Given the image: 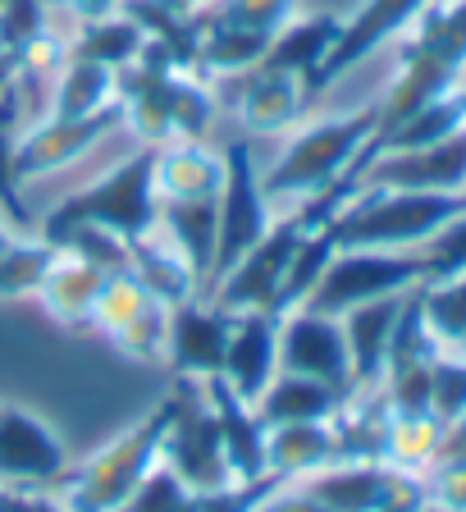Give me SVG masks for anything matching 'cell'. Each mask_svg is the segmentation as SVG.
Listing matches in <instances>:
<instances>
[{
  "label": "cell",
  "mask_w": 466,
  "mask_h": 512,
  "mask_svg": "<svg viewBox=\"0 0 466 512\" xmlns=\"http://www.w3.org/2000/svg\"><path fill=\"white\" fill-rule=\"evenodd\" d=\"M0 215L10 220L14 234H37V220H32L28 202H23V188H19V174H14V119L5 110H0Z\"/></svg>",
  "instance_id": "41"
},
{
  "label": "cell",
  "mask_w": 466,
  "mask_h": 512,
  "mask_svg": "<svg viewBox=\"0 0 466 512\" xmlns=\"http://www.w3.org/2000/svg\"><path fill=\"white\" fill-rule=\"evenodd\" d=\"M55 247L37 234H14L0 252V298L14 302V298H28L42 288V279L51 275L55 266Z\"/></svg>",
  "instance_id": "33"
},
{
  "label": "cell",
  "mask_w": 466,
  "mask_h": 512,
  "mask_svg": "<svg viewBox=\"0 0 466 512\" xmlns=\"http://www.w3.org/2000/svg\"><path fill=\"white\" fill-rule=\"evenodd\" d=\"M348 403L352 398L339 394V389L325 380L275 371V380L265 384V394L252 403V412H256V421L270 430V426H288V421H334Z\"/></svg>",
  "instance_id": "22"
},
{
  "label": "cell",
  "mask_w": 466,
  "mask_h": 512,
  "mask_svg": "<svg viewBox=\"0 0 466 512\" xmlns=\"http://www.w3.org/2000/svg\"><path fill=\"white\" fill-rule=\"evenodd\" d=\"M361 188H407V192H466V128L435 147L375 151Z\"/></svg>",
  "instance_id": "15"
},
{
  "label": "cell",
  "mask_w": 466,
  "mask_h": 512,
  "mask_svg": "<svg viewBox=\"0 0 466 512\" xmlns=\"http://www.w3.org/2000/svg\"><path fill=\"white\" fill-rule=\"evenodd\" d=\"M151 302H160L156 293H151L147 284H142L133 270H115V275H106V284H101V293H96V311H92V330H101L106 339H115L119 330H124L128 320L138 316V311H147Z\"/></svg>",
  "instance_id": "36"
},
{
  "label": "cell",
  "mask_w": 466,
  "mask_h": 512,
  "mask_svg": "<svg viewBox=\"0 0 466 512\" xmlns=\"http://www.w3.org/2000/svg\"><path fill=\"white\" fill-rule=\"evenodd\" d=\"M412 293V288H407ZM407 293H389V298H371L357 302V307L343 311V339H348V357H352V384L357 394L366 389H380L384 380V357H389L393 330H398V316H403Z\"/></svg>",
  "instance_id": "19"
},
{
  "label": "cell",
  "mask_w": 466,
  "mask_h": 512,
  "mask_svg": "<svg viewBox=\"0 0 466 512\" xmlns=\"http://www.w3.org/2000/svg\"><path fill=\"white\" fill-rule=\"evenodd\" d=\"M279 371V311H238L224 348L220 380L243 403H256Z\"/></svg>",
  "instance_id": "18"
},
{
  "label": "cell",
  "mask_w": 466,
  "mask_h": 512,
  "mask_svg": "<svg viewBox=\"0 0 466 512\" xmlns=\"http://www.w3.org/2000/svg\"><path fill=\"white\" fill-rule=\"evenodd\" d=\"M307 215L288 211L265 229L261 243H252L220 279L211 284V298L220 311L238 316V311H279V288H284L288 261H293L297 243L307 238Z\"/></svg>",
  "instance_id": "10"
},
{
  "label": "cell",
  "mask_w": 466,
  "mask_h": 512,
  "mask_svg": "<svg viewBox=\"0 0 466 512\" xmlns=\"http://www.w3.org/2000/svg\"><path fill=\"white\" fill-rule=\"evenodd\" d=\"M115 128H124V110L106 106L83 119H55L46 115L37 128H28L23 138H14V174L23 179H42V174L69 170L74 160H83L87 151H96V142H106Z\"/></svg>",
  "instance_id": "14"
},
{
  "label": "cell",
  "mask_w": 466,
  "mask_h": 512,
  "mask_svg": "<svg viewBox=\"0 0 466 512\" xmlns=\"http://www.w3.org/2000/svg\"><path fill=\"white\" fill-rule=\"evenodd\" d=\"M10 238H14V229H10V220L0 215V252H5V243H10Z\"/></svg>",
  "instance_id": "51"
},
{
  "label": "cell",
  "mask_w": 466,
  "mask_h": 512,
  "mask_svg": "<svg viewBox=\"0 0 466 512\" xmlns=\"http://www.w3.org/2000/svg\"><path fill=\"white\" fill-rule=\"evenodd\" d=\"M412 28L416 37L403 46V69L384 92V101L375 106L380 110V133L403 124L425 101L457 92L466 74V0H430L416 14Z\"/></svg>",
  "instance_id": "2"
},
{
  "label": "cell",
  "mask_w": 466,
  "mask_h": 512,
  "mask_svg": "<svg viewBox=\"0 0 466 512\" xmlns=\"http://www.w3.org/2000/svg\"><path fill=\"white\" fill-rule=\"evenodd\" d=\"M160 234L170 238L183 252L202 293L211 284V266H215V238H220V197H202V202H160Z\"/></svg>",
  "instance_id": "28"
},
{
  "label": "cell",
  "mask_w": 466,
  "mask_h": 512,
  "mask_svg": "<svg viewBox=\"0 0 466 512\" xmlns=\"http://www.w3.org/2000/svg\"><path fill=\"white\" fill-rule=\"evenodd\" d=\"M279 480H288V476L270 471V476H261V480H233L224 490H192L188 512H256V503L275 490Z\"/></svg>",
  "instance_id": "44"
},
{
  "label": "cell",
  "mask_w": 466,
  "mask_h": 512,
  "mask_svg": "<svg viewBox=\"0 0 466 512\" xmlns=\"http://www.w3.org/2000/svg\"><path fill=\"white\" fill-rule=\"evenodd\" d=\"M293 480L334 512H416L425 503L421 476L384 458H339Z\"/></svg>",
  "instance_id": "8"
},
{
  "label": "cell",
  "mask_w": 466,
  "mask_h": 512,
  "mask_svg": "<svg viewBox=\"0 0 466 512\" xmlns=\"http://www.w3.org/2000/svg\"><path fill=\"white\" fill-rule=\"evenodd\" d=\"M238 119L243 128L261 133V138H275L284 128L297 124L302 106H307V83L297 74H284V69H270V64H252L247 74H238Z\"/></svg>",
  "instance_id": "20"
},
{
  "label": "cell",
  "mask_w": 466,
  "mask_h": 512,
  "mask_svg": "<svg viewBox=\"0 0 466 512\" xmlns=\"http://www.w3.org/2000/svg\"><path fill=\"white\" fill-rule=\"evenodd\" d=\"M165 334H170V307H165V302H151V307L138 311L110 343H115L124 357H133V362H165Z\"/></svg>",
  "instance_id": "39"
},
{
  "label": "cell",
  "mask_w": 466,
  "mask_h": 512,
  "mask_svg": "<svg viewBox=\"0 0 466 512\" xmlns=\"http://www.w3.org/2000/svg\"><path fill=\"white\" fill-rule=\"evenodd\" d=\"M174 412L165 439H160V462L188 485V490H224L233 485L229 458H224L220 421L202 394V380H179L170 389Z\"/></svg>",
  "instance_id": "9"
},
{
  "label": "cell",
  "mask_w": 466,
  "mask_h": 512,
  "mask_svg": "<svg viewBox=\"0 0 466 512\" xmlns=\"http://www.w3.org/2000/svg\"><path fill=\"white\" fill-rule=\"evenodd\" d=\"M69 471V448L42 416L0 407V490H46Z\"/></svg>",
  "instance_id": "13"
},
{
  "label": "cell",
  "mask_w": 466,
  "mask_h": 512,
  "mask_svg": "<svg viewBox=\"0 0 466 512\" xmlns=\"http://www.w3.org/2000/svg\"><path fill=\"white\" fill-rule=\"evenodd\" d=\"M19 512H74V508H69L64 499H51V494H42V490H37V494L23 490L19 494Z\"/></svg>",
  "instance_id": "49"
},
{
  "label": "cell",
  "mask_w": 466,
  "mask_h": 512,
  "mask_svg": "<svg viewBox=\"0 0 466 512\" xmlns=\"http://www.w3.org/2000/svg\"><path fill=\"white\" fill-rule=\"evenodd\" d=\"M101 284H106V270H96V266H87V261H78V256L60 252L51 275H46L42 288H37V298H42V307L51 311L55 325L92 330V311H96Z\"/></svg>",
  "instance_id": "26"
},
{
  "label": "cell",
  "mask_w": 466,
  "mask_h": 512,
  "mask_svg": "<svg viewBox=\"0 0 466 512\" xmlns=\"http://www.w3.org/2000/svg\"><path fill=\"white\" fill-rule=\"evenodd\" d=\"M293 14H297V0H206L202 10H197V19L220 23V28H243V32L275 37Z\"/></svg>",
  "instance_id": "37"
},
{
  "label": "cell",
  "mask_w": 466,
  "mask_h": 512,
  "mask_svg": "<svg viewBox=\"0 0 466 512\" xmlns=\"http://www.w3.org/2000/svg\"><path fill=\"white\" fill-rule=\"evenodd\" d=\"M51 5L46 0H5L0 5V51L19 55V64L32 60V51L51 37Z\"/></svg>",
  "instance_id": "38"
},
{
  "label": "cell",
  "mask_w": 466,
  "mask_h": 512,
  "mask_svg": "<svg viewBox=\"0 0 466 512\" xmlns=\"http://www.w3.org/2000/svg\"><path fill=\"white\" fill-rule=\"evenodd\" d=\"M115 83H119V74L110 64L83 60V55H64L60 69H55V87H51V115L83 119V115L115 106Z\"/></svg>",
  "instance_id": "29"
},
{
  "label": "cell",
  "mask_w": 466,
  "mask_h": 512,
  "mask_svg": "<svg viewBox=\"0 0 466 512\" xmlns=\"http://www.w3.org/2000/svg\"><path fill=\"white\" fill-rule=\"evenodd\" d=\"M416 252H421V261H425V284L466 275V211L453 215V220H448L435 238H425Z\"/></svg>",
  "instance_id": "42"
},
{
  "label": "cell",
  "mask_w": 466,
  "mask_h": 512,
  "mask_svg": "<svg viewBox=\"0 0 466 512\" xmlns=\"http://www.w3.org/2000/svg\"><path fill=\"white\" fill-rule=\"evenodd\" d=\"M256 512H334L329 503H320L311 490H302L297 480H279L275 490L256 503Z\"/></svg>",
  "instance_id": "46"
},
{
  "label": "cell",
  "mask_w": 466,
  "mask_h": 512,
  "mask_svg": "<svg viewBox=\"0 0 466 512\" xmlns=\"http://www.w3.org/2000/svg\"><path fill=\"white\" fill-rule=\"evenodd\" d=\"M170 412H174V398L165 394L156 407H151L142 421L115 435L101 453L83 462L74 480H69V494L64 503L74 512H119L133 490L142 480L151 476V467L160 462V439H165V426H170Z\"/></svg>",
  "instance_id": "6"
},
{
  "label": "cell",
  "mask_w": 466,
  "mask_h": 512,
  "mask_svg": "<svg viewBox=\"0 0 466 512\" xmlns=\"http://www.w3.org/2000/svg\"><path fill=\"white\" fill-rule=\"evenodd\" d=\"M224 188V151L206 142H170L156 156V197L160 202H202Z\"/></svg>",
  "instance_id": "24"
},
{
  "label": "cell",
  "mask_w": 466,
  "mask_h": 512,
  "mask_svg": "<svg viewBox=\"0 0 466 512\" xmlns=\"http://www.w3.org/2000/svg\"><path fill=\"white\" fill-rule=\"evenodd\" d=\"M416 512H453V508H435V503H421Z\"/></svg>",
  "instance_id": "52"
},
{
  "label": "cell",
  "mask_w": 466,
  "mask_h": 512,
  "mask_svg": "<svg viewBox=\"0 0 466 512\" xmlns=\"http://www.w3.org/2000/svg\"><path fill=\"white\" fill-rule=\"evenodd\" d=\"M462 128H466V87H457V92H448V96L425 101L421 110H412V115H407L403 124H393L389 133H380V138H375V147H380V151L435 147V142L453 138V133H462Z\"/></svg>",
  "instance_id": "30"
},
{
  "label": "cell",
  "mask_w": 466,
  "mask_h": 512,
  "mask_svg": "<svg viewBox=\"0 0 466 512\" xmlns=\"http://www.w3.org/2000/svg\"><path fill=\"white\" fill-rule=\"evenodd\" d=\"M444 458H462L466 462V412L444 426V439H439V448H435V462H444Z\"/></svg>",
  "instance_id": "48"
},
{
  "label": "cell",
  "mask_w": 466,
  "mask_h": 512,
  "mask_svg": "<svg viewBox=\"0 0 466 512\" xmlns=\"http://www.w3.org/2000/svg\"><path fill=\"white\" fill-rule=\"evenodd\" d=\"M430 412L444 426L466 412V352L462 348H439L435 366H430Z\"/></svg>",
  "instance_id": "40"
},
{
  "label": "cell",
  "mask_w": 466,
  "mask_h": 512,
  "mask_svg": "<svg viewBox=\"0 0 466 512\" xmlns=\"http://www.w3.org/2000/svg\"><path fill=\"white\" fill-rule=\"evenodd\" d=\"M380 138V110H352V115H329L307 124L288 138V147L275 156V165L261 174V188L270 202H311L325 188L348 174V165Z\"/></svg>",
  "instance_id": "3"
},
{
  "label": "cell",
  "mask_w": 466,
  "mask_h": 512,
  "mask_svg": "<svg viewBox=\"0 0 466 512\" xmlns=\"http://www.w3.org/2000/svg\"><path fill=\"white\" fill-rule=\"evenodd\" d=\"M425 5H430V0H361V10L352 14V19H343L339 42H334V51H329L325 64H320L316 83H311V96L325 92L329 83H339L352 64L375 55L384 42H393L398 32H407Z\"/></svg>",
  "instance_id": "16"
},
{
  "label": "cell",
  "mask_w": 466,
  "mask_h": 512,
  "mask_svg": "<svg viewBox=\"0 0 466 512\" xmlns=\"http://www.w3.org/2000/svg\"><path fill=\"white\" fill-rule=\"evenodd\" d=\"M270 37L243 28H220V23H202V42H197V74H247L252 64L265 60Z\"/></svg>",
  "instance_id": "32"
},
{
  "label": "cell",
  "mask_w": 466,
  "mask_h": 512,
  "mask_svg": "<svg viewBox=\"0 0 466 512\" xmlns=\"http://www.w3.org/2000/svg\"><path fill=\"white\" fill-rule=\"evenodd\" d=\"M421 485H425V503L466 512V462L462 458L430 462V476H421Z\"/></svg>",
  "instance_id": "45"
},
{
  "label": "cell",
  "mask_w": 466,
  "mask_h": 512,
  "mask_svg": "<svg viewBox=\"0 0 466 512\" xmlns=\"http://www.w3.org/2000/svg\"><path fill=\"white\" fill-rule=\"evenodd\" d=\"M128 270H133V275H138L165 307H183V302L202 298V279H197V270L183 261V252L160 234V229L151 238L128 243Z\"/></svg>",
  "instance_id": "27"
},
{
  "label": "cell",
  "mask_w": 466,
  "mask_h": 512,
  "mask_svg": "<svg viewBox=\"0 0 466 512\" xmlns=\"http://www.w3.org/2000/svg\"><path fill=\"white\" fill-rule=\"evenodd\" d=\"M156 156L160 147H138L124 156L115 170H106L96 183L69 192L42 224L37 234H51L64 224H101L124 243L151 238L160 229V197H156Z\"/></svg>",
  "instance_id": "5"
},
{
  "label": "cell",
  "mask_w": 466,
  "mask_h": 512,
  "mask_svg": "<svg viewBox=\"0 0 466 512\" xmlns=\"http://www.w3.org/2000/svg\"><path fill=\"white\" fill-rule=\"evenodd\" d=\"M279 371L311 375V380H325V384H334L339 394L357 398L343 320L325 316V311L293 307L279 316Z\"/></svg>",
  "instance_id": "12"
},
{
  "label": "cell",
  "mask_w": 466,
  "mask_h": 512,
  "mask_svg": "<svg viewBox=\"0 0 466 512\" xmlns=\"http://www.w3.org/2000/svg\"><path fill=\"white\" fill-rule=\"evenodd\" d=\"M19 74H23V64H19V55H10V51H0V101L14 92V83H19Z\"/></svg>",
  "instance_id": "50"
},
{
  "label": "cell",
  "mask_w": 466,
  "mask_h": 512,
  "mask_svg": "<svg viewBox=\"0 0 466 512\" xmlns=\"http://www.w3.org/2000/svg\"><path fill=\"white\" fill-rule=\"evenodd\" d=\"M233 316L202 298L170 307V334H165V366L179 380H211L224 366V348H229Z\"/></svg>",
  "instance_id": "17"
},
{
  "label": "cell",
  "mask_w": 466,
  "mask_h": 512,
  "mask_svg": "<svg viewBox=\"0 0 466 512\" xmlns=\"http://www.w3.org/2000/svg\"><path fill=\"white\" fill-rule=\"evenodd\" d=\"M202 394L211 403L215 421H220V439H224V458H229L233 480H261L270 476V462H265V426L256 421L252 403L233 394L220 375L202 380Z\"/></svg>",
  "instance_id": "21"
},
{
  "label": "cell",
  "mask_w": 466,
  "mask_h": 512,
  "mask_svg": "<svg viewBox=\"0 0 466 512\" xmlns=\"http://www.w3.org/2000/svg\"><path fill=\"white\" fill-rule=\"evenodd\" d=\"M142 46H147V32H142L138 23L119 10V14H106V19H83L78 42L69 46V55H83V60L110 64V69L119 74L124 64L138 60Z\"/></svg>",
  "instance_id": "31"
},
{
  "label": "cell",
  "mask_w": 466,
  "mask_h": 512,
  "mask_svg": "<svg viewBox=\"0 0 466 512\" xmlns=\"http://www.w3.org/2000/svg\"><path fill=\"white\" fill-rule=\"evenodd\" d=\"M466 211V192H407V188H357L348 206L325 224L334 247H389L412 252L435 238L453 215Z\"/></svg>",
  "instance_id": "4"
},
{
  "label": "cell",
  "mask_w": 466,
  "mask_h": 512,
  "mask_svg": "<svg viewBox=\"0 0 466 512\" xmlns=\"http://www.w3.org/2000/svg\"><path fill=\"white\" fill-rule=\"evenodd\" d=\"M0 5H5V0H0Z\"/></svg>",
  "instance_id": "53"
},
{
  "label": "cell",
  "mask_w": 466,
  "mask_h": 512,
  "mask_svg": "<svg viewBox=\"0 0 466 512\" xmlns=\"http://www.w3.org/2000/svg\"><path fill=\"white\" fill-rule=\"evenodd\" d=\"M339 28H343V14H329V10L325 14H293V19L270 37V51H265L261 64L297 74L307 83V96H311V83H316L320 64H325V55L339 42Z\"/></svg>",
  "instance_id": "23"
},
{
  "label": "cell",
  "mask_w": 466,
  "mask_h": 512,
  "mask_svg": "<svg viewBox=\"0 0 466 512\" xmlns=\"http://www.w3.org/2000/svg\"><path fill=\"white\" fill-rule=\"evenodd\" d=\"M275 224V202L261 188V170L252 165V151L243 142L224 147V188H220V238H215L211 284L238 261L252 243H261L265 229ZM206 284V293H211Z\"/></svg>",
  "instance_id": "11"
},
{
  "label": "cell",
  "mask_w": 466,
  "mask_h": 512,
  "mask_svg": "<svg viewBox=\"0 0 466 512\" xmlns=\"http://www.w3.org/2000/svg\"><path fill=\"white\" fill-rule=\"evenodd\" d=\"M343 458L339 430L334 421H288V426H270L265 430V462L275 476H307L316 467Z\"/></svg>",
  "instance_id": "25"
},
{
  "label": "cell",
  "mask_w": 466,
  "mask_h": 512,
  "mask_svg": "<svg viewBox=\"0 0 466 512\" xmlns=\"http://www.w3.org/2000/svg\"><path fill=\"white\" fill-rule=\"evenodd\" d=\"M334 238H329V229L320 224V229H307V238L297 243L293 261H288V275H284V288H279V316L293 307H302V302L311 298V288L320 284V275H325V266L334 261Z\"/></svg>",
  "instance_id": "35"
},
{
  "label": "cell",
  "mask_w": 466,
  "mask_h": 512,
  "mask_svg": "<svg viewBox=\"0 0 466 512\" xmlns=\"http://www.w3.org/2000/svg\"><path fill=\"white\" fill-rule=\"evenodd\" d=\"M51 10H64L74 19H106V14H119L128 0H46Z\"/></svg>",
  "instance_id": "47"
},
{
  "label": "cell",
  "mask_w": 466,
  "mask_h": 512,
  "mask_svg": "<svg viewBox=\"0 0 466 512\" xmlns=\"http://www.w3.org/2000/svg\"><path fill=\"white\" fill-rule=\"evenodd\" d=\"M444 439V421L435 412L425 416H389L384 430V462H398L407 471H421L435 462V448Z\"/></svg>",
  "instance_id": "34"
},
{
  "label": "cell",
  "mask_w": 466,
  "mask_h": 512,
  "mask_svg": "<svg viewBox=\"0 0 466 512\" xmlns=\"http://www.w3.org/2000/svg\"><path fill=\"white\" fill-rule=\"evenodd\" d=\"M416 284H425V261L416 247L412 252H389V247H339L302 307L325 311V316H343V311L357 307V302L407 293V288H416Z\"/></svg>",
  "instance_id": "7"
},
{
  "label": "cell",
  "mask_w": 466,
  "mask_h": 512,
  "mask_svg": "<svg viewBox=\"0 0 466 512\" xmlns=\"http://www.w3.org/2000/svg\"><path fill=\"white\" fill-rule=\"evenodd\" d=\"M188 503H192V490L165 467V462H156L151 476L133 490V499H128L119 512H188Z\"/></svg>",
  "instance_id": "43"
},
{
  "label": "cell",
  "mask_w": 466,
  "mask_h": 512,
  "mask_svg": "<svg viewBox=\"0 0 466 512\" xmlns=\"http://www.w3.org/2000/svg\"><path fill=\"white\" fill-rule=\"evenodd\" d=\"M115 101L124 110V128L138 133L142 147L202 142L215 119V92L206 78L174 64L156 42H147L138 60L119 69Z\"/></svg>",
  "instance_id": "1"
}]
</instances>
